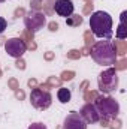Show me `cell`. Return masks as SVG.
I'll use <instances>...</instances> for the list:
<instances>
[{"label": "cell", "instance_id": "cell-13", "mask_svg": "<svg viewBox=\"0 0 127 129\" xmlns=\"http://www.w3.org/2000/svg\"><path fill=\"white\" fill-rule=\"evenodd\" d=\"M82 23V18L79 17V15H70V17H67L66 18V24L67 26H70V27H75V26H78V24H81Z\"/></svg>", "mask_w": 127, "mask_h": 129}, {"label": "cell", "instance_id": "cell-9", "mask_svg": "<svg viewBox=\"0 0 127 129\" xmlns=\"http://www.w3.org/2000/svg\"><path fill=\"white\" fill-rule=\"evenodd\" d=\"M79 114L82 116V119L85 120V123L88 125V123H97L99 120H100V116H99V113H97V110H96L94 104H85L82 108H81V111H79Z\"/></svg>", "mask_w": 127, "mask_h": 129}, {"label": "cell", "instance_id": "cell-2", "mask_svg": "<svg viewBox=\"0 0 127 129\" xmlns=\"http://www.w3.org/2000/svg\"><path fill=\"white\" fill-rule=\"evenodd\" d=\"M112 17L105 12V11H96L94 14L90 17V29L94 33L96 38L100 39H111L112 38Z\"/></svg>", "mask_w": 127, "mask_h": 129}, {"label": "cell", "instance_id": "cell-1", "mask_svg": "<svg viewBox=\"0 0 127 129\" xmlns=\"http://www.w3.org/2000/svg\"><path fill=\"white\" fill-rule=\"evenodd\" d=\"M91 59L102 66H114L117 62V48L112 41H97L90 51Z\"/></svg>", "mask_w": 127, "mask_h": 129}, {"label": "cell", "instance_id": "cell-12", "mask_svg": "<svg viewBox=\"0 0 127 129\" xmlns=\"http://www.w3.org/2000/svg\"><path fill=\"white\" fill-rule=\"evenodd\" d=\"M124 20H126V12L121 14V21H120L118 32H117V36H118L120 39H126L127 38V29H126V23H124Z\"/></svg>", "mask_w": 127, "mask_h": 129}, {"label": "cell", "instance_id": "cell-15", "mask_svg": "<svg viewBox=\"0 0 127 129\" xmlns=\"http://www.w3.org/2000/svg\"><path fill=\"white\" fill-rule=\"evenodd\" d=\"M29 129H46V126L43 123H33L29 126Z\"/></svg>", "mask_w": 127, "mask_h": 129}, {"label": "cell", "instance_id": "cell-7", "mask_svg": "<svg viewBox=\"0 0 127 129\" xmlns=\"http://www.w3.org/2000/svg\"><path fill=\"white\" fill-rule=\"evenodd\" d=\"M26 50H27V45H26V42L21 41L20 38H11V39H8V41L5 42V51H6L8 56L12 57V59H20V57H23L24 53H26Z\"/></svg>", "mask_w": 127, "mask_h": 129}, {"label": "cell", "instance_id": "cell-4", "mask_svg": "<svg viewBox=\"0 0 127 129\" xmlns=\"http://www.w3.org/2000/svg\"><path fill=\"white\" fill-rule=\"evenodd\" d=\"M118 83H120V78H118V72L114 66H109L108 69L102 71L97 77V86H99V90L105 95H111L114 93L117 89H118Z\"/></svg>", "mask_w": 127, "mask_h": 129}, {"label": "cell", "instance_id": "cell-3", "mask_svg": "<svg viewBox=\"0 0 127 129\" xmlns=\"http://www.w3.org/2000/svg\"><path fill=\"white\" fill-rule=\"evenodd\" d=\"M94 107L100 116V119L105 120H114L120 114V104L111 96H100L96 99Z\"/></svg>", "mask_w": 127, "mask_h": 129}, {"label": "cell", "instance_id": "cell-14", "mask_svg": "<svg viewBox=\"0 0 127 129\" xmlns=\"http://www.w3.org/2000/svg\"><path fill=\"white\" fill-rule=\"evenodd\" d=\"M6 27H8V23H6V20H5L3 17H0V35L6 30Z\"/></svg>", "mask_w": 127, "mask_h": 129}, {"label": "cell", "instance_id": "cell-11", "mask_svg": "<svg viewBox=\"0 0 127 129\" xmlns=\"http://www.w3.org/2000/svg\"><path fill=\"white\" fill-rule=\"evenodd\" d=\"M57 98H58V101H60L61 104H67V102L70 101V98H72V93H70L69 89L61 87V89H58V92H57Z\"/></svg>", "mask_w": 127, "mask_h": 129}, {"label": "cell", "instance_id": "cell-16", "mask_svg": "<svg viewBox=\"0 0 127 129\" xmlns=\"http://www.w3.org/2000/svg\"><path fill=\"white\" fill-rule=\"evenodd\" d=\"M0 2H3V0H0Z\"/></svg>", "mask_w": 127, "mask_h": 129}, {"label": "cell", "instance_id": "cell-10", "mask_svg": "<svg viewBox=\"0 0 127 129\" xmlns=\"http://www.w3.org/2000/svg\"><path fill=\"white\" fill-rule=\"evenodd\" d=\"M73 9H75V8H73L72 0H55L54 11H55L57 15L67 18V17H70V15L73 14Z\"/></svg>", "mask_w": 127, "mask_h": 129}, {"label": "cell", "instance_id": "cell-6", "mask_svg": "<svg viewBox=\"0 0 127 129\" xmlns=\"http://www.w3.org/2000/svg\"><path fill=\"white\" fill-rule=\"evenodd\" d=\"M24 24L30 32L36 33L40 29H43V26L46 24V17H45V14H42L39 11H30L24 18Z\"/></svg>", "mask_w": 127, "mask_h": 129}, {"label": "cell", "instance_id": "cell-8", "mask_svg": "<svg viewBox=\"0 0 127 129\" xmlns=\"http://www.w3.org/2000/svg\"><path fill=\"white\" fill-rule=\"evenodd\" d=\"M63 129H87V123L78 111H70L64 117Z\"/></svg>", "mask_w": 127, "mask_h": 129}, {"label": "cell", "instance_id": "cell-5", "mask_svg": "<svg viewBox=\"0 0 127 129\" xmlns=\"http://www.w3.org/2000/svg\"><path fill=\"white\" fill-rule=\"evenodd\" d=\"M30 102H32V107L39 110V111H43V110H48L52 104V96L48 90H42V89H33L32 93H30Z\"/></svg>", "mask_w": 127, "mask_h": 129}]
</instances>
